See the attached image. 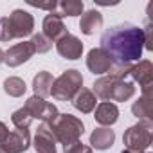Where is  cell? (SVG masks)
<instances>
[{"instance_id": "cell-1", "label": "cell", "mask_w": 153, "mask_h": 153, "mask_svg": "<svg viewBox=\"0 0 153 153\" xmlns=\"http://www.w3.org/2000/svg\"><path fill=\"white\" fill-rule=\"evenodd\" d=\"M99 49L112 59V63L130 65L131 61L142 56L144 49L142 29L133 24L114 25L103 33Z\"/></svg>"}, {"instance_id": "cell-2", "label": "cell", "mask_w": 153, "mask_h": 153, "mask_svg": "<svg viewBox=\"0 0 153 153\" xmlns=\"http://www.w3.org/2000/svg\"><path fill=\"white\" fill-rule=\"evenodd\" d=\"M94 92L96 97H101L105 101H128L135 94V87L128 81L106 76L94 83Z\"/></svg>"}, {"instance_id": "cell-3", "label": "cell", "mask_w": 153, "mask_h": 153, "mask_svg": "<svg viewBox=\"0 0 153 153\" xmlns=\"http://www.w3.org/2000/svg\"><path fill=\"white\" fill-rule=\"evenodd\" d=\"M54 139L59 140L61 144L68 146L76 140H79L81 133L85 131V126L81 123V119L74 117L70 114H58V117L54 119V123L49 126Z\"/></svg>"}, {"instance_id": "cell-4", "label": "cell", "mask_w": 153, "mask_h": 153, "mask_svg": "<svg viewBox=\"0 0 153 153\" xmlns=\"http://www.w3.org/2000/svg\"><path fill=\"white\" fill-rule=\"evenodd\" d=\"M81 85H83L81 72L72 68V70L63 72L59 78L52 81L51 94L59 101H68V99H74V96L81 90Z\"/></svg>"}, {"instance_id": "cell-5", "label": "cell", "mask_w": 153, "mask_h": 153, "mask_svg": "<svg viewBox=\"0 0 153 153\" xmlns=\"http://www.w3.org/2000/svg\"><path fill=\"white\" fill-rule=\"evenodd\" d=\"M151 137H153V124L151 121H139L135 126L128 128L124 133V144L130 151H137V153H144L149 144H151Z\"/></svg>"}, {"instance_id": "cell-6", "label": "cell", "mask_w": 153, "mask_h": 153, "mask_svg": "<svg viewBox=\"0 0 153 153\" xmlns=\"http://www.w3.org/2000/svg\"><path fill=\"white\" fill-rule=\"evenodd\" d=\"M25 112L31 115V119H40L43 124L51 126L54 123V119L58 117V108L52 105V103H47L45 99L38 97V96H33L27 99L25 103Z\"/></svg>"}, {"instance_id": "cell-7", "label": "cell", "mask_w": 153, "mask_h": 153, "mask_svg": "<svg viewBox=\"0 0 153 153\" xmlns=\"http://www.w3.org/2000/svg\"><path fill=\"white\" fill-rule=\"evenodd\" d=\"M7 24H9L11 38H25L33 34V29H34V18L31 16V13L24 9H15L7 16Z\"/></svg>"}, {"instance_id": "cell-8", "label": "cell", "mask_w": 153, "mask_h": 153, "mask_svg": "<svg viewBox=\"0 0 153 153\" xmlns=\"http://www.w3.org/2000/svg\"><path fill=\"white\" fill-rule=\"evenodd\" d=\"M31 137H29V130H15L9 131V135L6 137V140L0 144V149L4 153H22L29 148Z\"/></svg>"}, {"instance_id": "cell-9", "label": "cell", "mask_w": 153, "mask_h": 153, "mask_svg": "<svg viewBox=\"0 0 153 153\" xmlns=\"http://www.w3.org/2000/svg\"><path fill=\"white\" fill-rule=\"evenodd\" d=\"M130 76L140 85L142 94L151 92V87H153V65L148 59L140 61L139 65H131Z\"/></svg>"}, {"instance_id": "cell-10", "label": "cell", "mask_w": 153, "mask_h": 153, "mask_svg": "<svg viewBox=\"0 0 153 153\" xmlns=\"http://www.w3.org/2000/svg\"><path fill=\"white\" fill-rule=\"evenodd\" d=\"M47 40L51 42H58L59 38H63L67 33L65 25H63V20H61V15L59 13H49L45 18H43V33H42Z\"/></svg>"}, {"instance_id": "cell-11", "label": "cell", "mask_w": 153, "mask_h": 153, "mask_svg": "<svg viewBox=\"0 0 153 153\" xmlns=\"http://www.w3.org/2000/svg\"><path fill=\"white\" fill-rule=\"evenodd\" d=\"M33 54H34V49H33L31 42H22V43L13 45L7 52H4V61L9 67H18L22 63H25Z\"/></svg>"}, {"instance_id": "cell-12", "label": "cell", "mask_w": 153, "mask_h": 153, "mask_svg": "<svg viewBox=\"0 0 153 153\" xmlns=\"http://www.w3.org/2000/svg\"><path fill=\"white\" fill-rule=\"evenodd\" d=\"M56 49L67 59H78L83 52V43L79 38H76L72 34H65L63 38H59L56 42Z\"/></svg>"}, {"instance_id": "cell-13", "label": "cell", "mask_w": 153, "mask_h": 153, "mask_svg": "<svg viewBox=\"0 0 153 153\" xmlns=\"http://www.w3.org/2000/svg\"><path fill=\"white\" fill-rule=\"evenodd\" d=\"M34 148L38 153H56V139L47 124L42 123V126L36 131L34 137Z\"/></svg>"}, {"instance_id": "cell-14", "label": "cell", "mask_w": 153, "mask_h": 153, "mask_svg": "<svg viewBox=\"0 0 153 153\" xmlns=\"http://www.w3.org/2000/svg\"><path fill=\"white\" fill-rule=\"evenodd\" d=\"M112 59L101 51V49H92L87 56V67L94 72V74H106L112 67Z\"/></svg>"}, {"instance_id": "cell-15", "label": "cell", "mask_w": 153, "mask_h": 153, "mask_svg": "<svg viewBox=\"0 0 153 153\" xmlns=\"http://www.w3.org/2000/svg\"><path fill=\"white\" fill-rule=\"evenodd\" d=\"M131 112L139 121H151V115H153V92L142 94V97L133 103Z\"/></svg>"}, {"instance_id": "cell-16", "label": "cell", "mask_w": 153, "mask_h": 153, "mask_svg": "<svg viewBox=\"0 0 153 153\" xmlns=\"http://www.w3.org/2000/svg\"><path fill=\"white\" fill-rule=\"evenodd\" d=\"M101 27H103V15H101L99 11L92 9V11H87V13L81 16L79 29H81L83 34L90 36V34H94L96 31H99Z\"/></svg>"}, {"instance_id": "cell-17", "label": "cell", "mask_w": 153, "mask_h": 153, "mask_svg": "<svg viewBox=\"0 0 153 153\" xmlns=\"http://www.w3.org/2000/svg\"><path fill=\"white\" fill-rule=\"evenodd\" d=\"M96 121L99 123V124H105V126H110V124H114L117 119H119V110H117V106L114 105V103H110V101H105V103H101L97 108H96Z\"/></svg>"}, {"instance_id": "cell-18", "label": "cell", "mask_w": 153, "mask_h": 153, "mask_svg": "<svg viewBox=\"0 0 153 153\" xmlns=\"http://www.w3.org/2000/svg\"><path fill=\"white\" fill-rule=\"evenodd\" d=\"M96 103H97L96 94L92 90H88V88H81L78 94L74 96V99H72V105L78 108L79 112H83V114L92 112L96 108Z\"/></svg>"}, {"instance_id": "cell-19", "label": "cell", "mask_w": 153, "mask_h": 153, "mask_svg": "<svg viewBox=\"0 0 153 153\" xmlns=\"http://www.w3.org/2000/svg\"><path fill=\"white\" fill-rule=\"evenodd\" d=\"M114 140H115V133L110 128H97L90 135V144L94 148H97V149H108V148H112Z\"/></svg>"}, {"instance_id": "cell-20", "label": "cell", "mask_w": 153, "mask_h": 153, "mask_svg": "<svg viewBox=\"0 0 153 153\" xmlns=\"http://www.w3.org/2000/svg\"><path fill=\"white\" fill-rule=\"evenodd\" d=\"M52 74L51 72H47V70H42V72H38L36 76H34V81H33V88H34V92H36V96L38 97H47V96H51V88H52Z\"/></svg>"}, {"instance_id": "cell-21", "label": "cell", "mask_w": 153, "mask_h": 153, "mask_svg": "<svg viewBox=\"0 0 153 153\" xmlns=\"http://www.w3.org/2000/svg\"><path fill=\"white\" fill-rule=\"evenodd\" d=\"M61 7V16H78L83 13V2L81 0H65L59 4Z\"/></svg>"}, {"instance_id": "cell-22", "label": "cell", "mask_w": 153, "mask_h": 153, "mask_svg": "<svg viewBox=\"0 0 153 153\" xmlns=\"http://www.w3.org/2000/svg\"><path fill=\"white\" fill-rule=\"evenodd\" d=\"M25 83L20 79V78H7L6 81H4V90L9 94V96H13V97H20L24 92H25Z\"/></svg>"}, {"instance_id": "cell-23", "label": "cell", "mask_w": 153, "mask_h": 153, "mask_svg": "<svg viewBox=\"0 0 153 153\" xmlns=\"http://www.w3.org/2000/svg\"><path fill=\"white\" fill-rule=\"evenodd\" d=\"M31 115L25 112V108H20V110H16L15 114H13V124L18 128V130H27L29 128V124H31Z\"/></svg>"}, {"instance_id": "cell-24", "label": "cell", "mask_w": 153, "mask_h": 153, "mask_svg": "<svg viewBox=\"0 0 153 153\" xmlns=\"http://www.w3.org/2000/svg\"><path fill=\"white\" fill-rule=\"evenodd\" d=\"M31 45H33L34 52H47V51L52 47V42H51V40H47L42 33H38V34H34V36H33Z\"/></svg>"}, {"instance_id": "cell-25", "label": "cell", "mask_w": 153, "mask_h": 153, "mask_svg": "<svg viewBox=\"0 0 153 153\" xmlns=\"http://www.w3.org/2000/svg\"><path fill=\"white\" fill-rule=\"evenodd\" d=\"M65 153H92V148L90 146H85L79 140H76V142L65 146Z\"/></svg>"}, {"instance_id": "cell-26", "label": "cell", "mask_w": 153, "mask_h": 153, "mask_svg": "<svg viewBox=\"0 0 153 153\" xmlns=\"http://www.w3.org/2000/svg\"><path fill=\"white\" fill-rule=\"evenodd\" d=\"M29 4L34 6V7H38V9H49L51 13H54V9L58 7L56 2H47V4H42V2H29Z\"/></svg>"}, {"instance_id": "cell-27", "label": "cell", "mask_w": 153, "mask_h": 153, "mask_svg": "<svg viewBox=\"0 0 153 153\" xmlns=\"http://www.w3.org/2000/svg\"><path fill=\"white\" fill-rule=\"evenodd\" d=\"M9 135V130H7V126L4 124V123H0V144H2L4 140H6V137Z\"/></svg>"}, {"instance_id": "cell-28", "label": "cell", "mask_w": 153, "mask_h": 153, "mask_svg": "<svg viewBox=\"0 0 153 153\" xmlns=\"http://www.w3.org/2000/svg\"><path fill=\"white\" fill-rule=\"evenodd\" d=\"M2 61H4V51L0 49V63H2Z\"/></svg>"}, {"instance_id": "cell-29", "label": "cell", "mask_w": 153, "mask_h": 153, "mask_svg": "<svg viewBox=\"0 0 153 153\" xmlns=\"http://www.w3.org/2000/svg\"><path fill=\"white\" fill-rule=\"evenodd\" d=\"M123 153H137V151H130V149H126V151H123Z\"/></svg>"}, {"instance_id": "cell-30", "label": "cell", "mask_w": 153, "mask_h": 153, "mask_svg": "<svg viewBox=\"0 0 153 153\" xmlns=\"http://www.w3.org/2000/svg\"><path fill=\"white\" fill-rule=\"evenodd\" d=\"M0 153H4V151H2V149H0Z\"/></svg>"}]
</instances>
